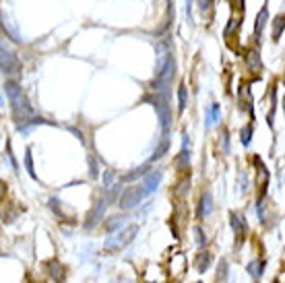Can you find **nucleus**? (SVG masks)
I'll return each mask as SVG.
<instances>
[{"mask_svg":"<svg viewBox=\"0 0 285 283\" xmlns=\"http://www.w3.org/2000/svg\"><path fill=\"white\" fill-rule=\"evenodd\" d=\"M136 232H138V225L133 223V225H128V227H124V229H120V232L110 234V236L105 238V242H104L105 250H107V252H118V250H122V248L128 246V244L135 240Z\"/></svg>","mask_w":285,"mask_h":283,"instance_id":"f257e3e1","label":"nucleus"},{"mask_svg":"<svg viewBox=\"0 0 285 283\" xmlns=\"http://www.w3.org/2000/svg\"><path fill=\"white\" fill-rule=\"evenodd\" d=\"M126 223V217L124 215H112L110 219H105V232L107 234H114V232H120Z\"/></svg>","mask_w":285,"mask_h":283,"instance_id":"6e6552de","label":"nucleus"},{"mask_svg":"<svg viewBox=\"0 0 285 283\" xmlns=\"http://www.w3.org/2000/svg\"><path fill=\"white\" fill-rule=\"evenodd\" d=\"M25 165H27V172H29V176H31V178H37L35 176V172H33V162H31V153H25Z\"/></svg>","mask_w":285,"mask_h":283,"instance_id":"f3484780","label":"nucleus"},{"mask_svg":"<svg viewBox=\"0 0 285 283\" xmlns=\"http://www.w3.org/2000/svg\"><path fill=\"white\" fill-rule=\"evenodd\" d=\"M48 273L56 283H62L66 279V267L62 263H58V261H50L48 263Z\"/></svg>","mask_w":285,"mask_h":283,"instance_id":"423d86ee","label":"nucleus"},{"mask_svg":"<svg viewBox=\"0 0 285 283\" xmlns=\"http://www.w3.org/2000/svg\"><path fill=\"white\" fill-rule=\"evenodd\" d=\"M211 213H213V196H211L209 190H207V193H203V196H201V203H198L196 217L198 219H205V217H209Z\"/></svg>","mask_w":285,"mask_h":283,"instance_id":"20e7f679","label":"nucleus"},{"mask_svg":"<svg viewBox=\"0 0 285 283\" xmlns=\"http://www.w3.org/2000/svg\"><path fill=\"white\" fill-rule=\"evenodd\" d=\"M114 283H128V281H114Z\"/></svg>","mask_w":285,"mask_h":283,"instance_id":"aec40b11","label":"nucleus"},{"mask_svg":"<svg viewBox=\"0 0 285 283\" xmlns=\"http://www.w3.org/2000/svg\"><path fill=\"white\" fill-rule=\"evenodd\" d=\"M265 265H267L265 258H254V261H250V263H248V273H250V277L258 279L260 275L265 273Z\"/></svg>","mask_w":285,"mask_h":283,"instance_id":"9d476101","label":"nucleus"},{"mask_svg":"<svg viewBox=\"0 0 285 283\" xmlns=\"http://www.w3.org/2000/svg\"><path fill=\"white\" fill-rule=\"evenodd\" d=\"M211 261H213V256L209 254V252H207V250H201V252L196 254V261H195L196 271H198V273H205V271L211 267Z\"/></svg>","mask_w":285,"mask_h":283,"instance_id":"1a4fd4ad","label":"nucleus"},{"mask_svg":"<svg viewBox=\"0 0 285 283\" xmlns=\"http://www.w3.org/2000/svg\"><path fill=\"white\" fill-rule=\"evenodd\" d=\"M283 110H285V99H283Z\"/></svg>","mask_w":285,"mask_h":283,"instance_id":"412c9836","label":"nucleus"},{"mask_svg":"<svg viewBox=\"0 0 285 283\" xmlns=\"http://www.w3.org/2000/svg\"><path fill=\"white\" fill-rule=\"evenodd\" d=\"M190 162V143L184 136V145H182V153H180V165H186Z\"/></svg>","mask_w":285,"mask_h":283,"instance_id":"9b49d317","label":"nucleus"},{"mask_svg":"<svg viewBox=\"0 0 285 283\" xmlns=\"http://www.w3.org/2000/svg\"><path fill=\"white\" fill-rule=\"evenodd\" d=\"M196 283H201V281H196Z\"/></svg>","mask_w":285,"mask_h":283,"instance_id":"4be33fe9","label":"nucleus"},{"mask_svg":"<svg viewBox=\"0 0 285 283\" xmlns=\"http://www.w3.org/2000/svg\"><path fill=\"white\" fill-rule=\"evenodd\" d=\"M178 99H180L178 110H180V112H184V108H186V102H188V95H186V85H180V89H178Z\"/></svg>","mask_w":285,"mask_h":283,"instance_id":"f8f14e48","label":"nucleus"},{"mask_svg":"<svg viewBox=\"0 0 285 283\" xmlns=\"http://www.w3.org/2000/svg\"><path fill=\"white\" fill-rule=\"evenodd\" d=\"M161 178H164V172H161V170H157V172H151V174L147 176V180H145V184H143L145 193H147V194L155 193V190H157V186H159V182H161Z\"/></svg>","mask_w":285,"mask_h":283,"instance_id":"0eeeda50","label":"nucleus"},{"mask_svg":"<svg viewBox=\"0 0 285 283\" xmlns=\"http://www.w3.org/2000/svg\"><path fill=\"white\" fill-rule=\"evenodd\" d=\"M195 240H196L198 246L205 248V244H207V236H205V232H203V227H201V225H195Z\"/></svg>","mask_w":285,"mask_h":283,"instance_id":"ddd939ff","label":"nucleus"},{"mask_svg":"<svg viewBox=\"0 0 285 283\" xmlns=\"http://www.w3.org/2000/svg\"><path fill=\"white\" fill-rule=\"evenodd\" d=\"M254 283H256V281H254Z\"/></svg>","mask_w":285,"mask_h":283,"instance_id":"5701e85b","label":"nucleus"},{"mask_svg":"<svg viewBox=\"0 0 285 283\" xmlns=\"http://www.w3.org/2000/svg\"><path fill=\"white\" fill-rule=\"evenodd\" d=\"M145 196H147V193H145V188H143V186H130V188H126L124 193L120 194L118 205H120V207L124 209V211L135 209Z\"/></svg>","mask_w":285,"mask_h":283,"instance_id":"f03ea898","label":"nucleus"},{"mask_svg":"<svg viewBox=\"0 0 285 283\" xmlns=\"http://www.w3.org/2000/svg\"><path fill=\"white\" fill-rule=\"evenodd\" d=\"M229 223H232V229L236 236H240V244L242 240L246 238V234H248V225H246V219L242 215H236V213H232L229 215Z\"/></svg>","mask_w":285,"mask_h":283,"instance_id":"39448f33","label":"nucleus"},{"mask_svg":"<svg viewBox=\"0 0 285 283\" xmlns=\"http://www.w3.org/2000/svg\"><path fill=\"white\" fill-rule=\"evenodd\" d=\"M112 178H114V172H112V170H107V172L104 174V182H105V186H110V184H112Z\"/></svg>","mask_w":285,"mask_h":283,"instance_id":"6ab92c4d","label":"nucleus"},{"mask_svg":"<svg viewBox=\"0 0 285 283\" xmlns=\"http://www.w3.org/2000/svg\"><path fill=\"white\" fill-rule=\"evenodd\" d=\"M227 273H229V267H227V261L225 258H221V263H219V271H217V279L223 283L227 279Z\"/></svg>","mask_w":285,"mask_h":283,"instance_id":"4468645a","label":"nucleus"},{"mask_svg":"<svg viewBox=\"0 0 285 283\" xmlns=\"http://www.w3.org/2000/svg\"><path fill=\"white\" fill-rule=\"evenodd\" d=\"M219 112H221V110H219V105H217V104H213L211 108H209V120H207V124L211 126L213 122H217V120H219Z\"/></svg>","mask_w":285,"mask_h":283,"instance_id":"2eb2a0df","label":"nucleus"},{"mask_svg":"<svg viewBox=\"0 0 285 283\" xmlns=\"http://www.w3.org/2000/svg\"><path fill=\"white\" fill-rule=\"evenodd\" d=\"M250 133H252V126H250V124L246 126V128H242V143H244V145L250 143Z\"/></svg>","mask_w":285,"mask_h":283,"instance_id":"a211bd4d","label":"nucleus"},{"mask_svg":"<svg viewBox=\"0 0 285 283\" xmlns=\"http://www.w3.org/2000/svg\"><path fill=\"white\" fill-rule=\"evenodd\" d=\"M50 209H52V213H54L56 217H60V219L64 217L62 209H60V201H58V198H50Z\"/></svg>","mask_w":285,"mask_h":283,"instance_id":"dca6fc26","label":"nucleus"},{"mask_svg":"<svg viewBox=\"0 0 285 283\" xmlns=\"http://www.w3.org/2000/svg\"><path fill=\"white\" fill-rule=\"evenodd\" d=\"M105 209H107V201H105V198H97L95 205H93V209H91L87 219H85L83 227L87 229V232H89V229H93V227H97L104 221V217H105Z\"/></svg>","mask_w":285,"mask_h":283,"instance_id":"7ed1b4c3","label":"nucleus"}]
</instances>
